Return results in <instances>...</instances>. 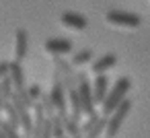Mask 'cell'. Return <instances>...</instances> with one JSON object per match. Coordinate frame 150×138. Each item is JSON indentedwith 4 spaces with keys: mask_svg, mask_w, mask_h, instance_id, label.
<instances>
[{
    "mask_svg": "<svg viewBox=\"0 0 150 138\" xmlns=\"http://www.w3.org/2000/svg\"><path fill=\"white\" fill-rule=\"evenodd\" d=\"M129 89H132V80H129L127 76H119V78L115 80V85L107 91L103 103L99 105V115H101V117H109V115L119 107V103H121L123 99H127Z\"/></svg>",
    "mask_w": 150,
    "mask_h": 138,
    "instance_id": "cell-1",
    "label": "cell"
},
{
    "mask_svg": "<svg viewBox=\"0 0 150 138\" xmlns=\"http://www.w3.org/2000/svg\"><path fill=\"white\" fill-rule=\"evenodd\" d=\"M129 109H132V101H129V99H123V101L119 103V107H117V109L107 117V122H105V132H103L105 138H115V136L119 134L121 124L125 122Z\"/></svg>",
    "mask_w": 150,
    "mask_h": 138,
    "instance_id": "cell-2",
    "label": "cell"
},
{
    "mask_svg": "<svg viewBox=\"0 0 150 138\" xmlns=\"http://www.w3.org/2000/svg\"><path fill=\"white\" fill-rule=\"evenodd\" d=\"M105 23L111 27H121V29H136L140 27L142 19L136 13H127V11H109L105 15Z\"/></svg>",
    "mask_w": 150,
    "mask_h": 138,
    "instance_id": "cell-3",
    "label": "cell"
},
{
    "mask_svg": "<svg viewBox=\"0 0 150 138\" xmlns=\"http://www.w3.org/2000/svg\"><path fill=\"white\" fill-rule=\"evenodd\" d=\"M76 93H78V99H80V109H82V117H88V115L97 113V111H95V101H93V93H91V83L82 78V80H80V85H78V89H76Z\"/></svg>",
    "mask_w": 150,
    "mask_h": 138,
    "instance_id": "cell-4",
    "label": "cell"
},
{
    "mask_svg": "<svg viewBox=\"0 0 150 138\" xmlns=\"http://www.w3.org/2000/svg\"><path fill=\"white\" fill-rule=\"evenodd\" d=\"M60 23H62L64 27L72 29V31H84L86 25H88L86 17H82L80 13H74V11H64V13L60 15Z\"/></svg>",
    "mask_w": 150,
    "mask_h": 138,
    "instance_id": "cell-5",
    "label": "cell"
},
{
    "mask_svg": "<svg viewBox=\"0 0 150 138\" xmlns=\"http://www.w3.org/2000/svg\"><path fill=\"white\" fill-rule=\"evenodd\" d=\"M47 95H50V101H52V107H54L56 115L66 117V91L62 89V85L56 83Z\"/></svg>",
    "mask_w": 150,
    "mask_h": 138,
    "instance_id": "cell-6",
    "label": "cell"
},
{
    "mask_svg": "<svg viewBox=\"0 0 150 138\" xmlns=\"http://www.w3.org/2000/svg\"><path fill=\"white\" fill-rule=\"evenodd\" d=\"M43 50L50 56H62V54H68L72 50V41L64 39V37H52L43 43Z\"/></svg>",
    "mask_w": 150,
    "mask_h": 138,
    "instance_id": "cell-7",
    "label": "cell"
},
{
    "mask_svg": "<svg viewBox=\"0 0 150 138\" xmlns=\"http://www.w3.org/2000/svg\"><path fill=\"white\" fill-rule=\"evenodd\" d=\"M107 91H109V78H107L105 74H101V76H95V80H93V85H91V93H93L95 107L103 103V99H105Z\"/></svg>",
    "mask_w": 150,
    "mask_h": 138,
    "instance_id": "cell-8",
    "label": "cell"
},
{
    "mask_svg": "<svg viewBox=\"0 0 150 138\" xmlns=\"http://www.w3.org/2000/svg\"><path fill=\"white\" fill-rule=\"evenodd\" d=\"M27 31L25 29H19L15 33V41H13V60L15 62H21L25 56H27Z\"/></svg>",
    "mask_w": 150,
    "mask_h": 138,
    "instance_id": "cell-9",
    "label": "cell"
},
{
    "mask_svg": "<svg viewBox=\"0 0 150 138\" xmlns=\"http://www.w3.org/2000/svg\"><path fill=\"white\" fill-rule=\"evenodd\" d=\"M8 78H11V83H13V87H15V93H21V91H25V72H23V68H21V64L19 62H8V74H6Z\"/></svg>",
    "mask_w": 150,
    "mask_h": 138,
    "instance_id": "cell-10",
    "label": "cell"
},
{
    "mask_svg": "<svg viewBox=\"0 0 150 138\" xmlns=\"http://www.w3.org/2000/svg\"><path fill=\"white\" fill-rule=\"evenodd\" d=\"M66 113L70 120L78 122L82 117V109H80V99H78V93L74 89H70L66 93Z\"/></svg>",
    "mask_w": 150,
    "mask_h": 138,
    "instance_id": "cell-11",
    "label": "cell"
},
{
    "mask_svg": "<svg viewBox=\"0 0 150 138\" xmlns=\"http://www.w3.org/2000/svg\"><path fill=\"white\" fill-rule=\"evenodd\" d=\"M117 64V56L115 54H105V56H101L99 60H95V64L91 66V72L95 74V76H101V74H105L109 68H113Z\"/></svg>",
    "mask_w": 150,
    "mask_h": 138,
    "instance_id": "cell-12",
    "label": "cell"
},
{
    "mask_svg": "<svg viewBox=\"0 0 150 138\" xmlns=\"http://www.w3.org/2000/svg\"><path fill=\"white\" fill-rule=\"evenodd\" d=\"M2 113L6 115V124H11L13 128H17L19 130V115H17V109L13 107V103L11 101H4V107H2Z\"/></svg>",
    "mask_w": 150,
    "mask_h": 138,
    "instance_id": "cell-13",
    "label": "cell"
},
{
    "mask_svg": "<svg viewBox=\"0 0 150 138\" xmlns=\"http://www.w3.org/2000/svg\"><path fill=\"white\" fill-rule=\"evenodd\" d=\"M62 122H64V136H66V138H76V136H80V126H78V122L70 120L68 115L62 117Z\"/></svg>",
    "mask_w": 150,
    "mask_h": 138,
    "instance_id": "cell-14",
    "label": "cell"
},
{
    "mask_svg": "<svg viewBox=\"0 0 150 138\" xmlns=\"http://www.w3.org/2000/svg\"><path fill=\"white\" fill-rule=\"evenodd\" d=\"M91 58H93V52H91V50H82V52H78V54L72 56V66L78 68V66H82V64H88Z\"/></svg>",
    "mask_w": 150,
    "mask_h": 138,
    "instance_id": "cell-15",
    "label": "cell"
},
{
    "mask_svg": "<svg viewBox=\"0 0 150 138\" xmlns=\"http://www.w3.org/2000/svg\"><path fill=\"white\" fill-rule=\"evenodd\" d=\"M52 138H64V122L60 115H52Z\"/></svg>",
    "mask_w": 150,
    "mask_h": 138,
    "instance_id": "cell-16",
    "label": "cell"
},
{
    "mask_svg": "<svg viewBox=\"0 0 150 138\" xmlns=\"http://www.w3.org/2000/svg\"><path fill=\"white\" fill-rule=\"evenodd\" d=\"M105 122H107V117H99V122H97L82 138H99V136L105 132Z\"/></svg>",
    "mask_w": 150,
    "mask_h": 138,
    "instance_id": "cell-17",
    "label": "cell"
},
{
    "mask_svg": "<svg viewBox=\"0 0 150 138\" xmlns=\"http://www.w3.org/2000/svg\"><path fill=\"white\" fill-rule=\"evenodd\" d=\"M0 93H2V97H4L6 101L15 95V87H13V83H11V78H8V76L0 78Z\"/></svg>",
    "mask_w": 150,
    "mask_h": 138,
    "instance_id": "cell-18",
    "label": "cell"
},
{
    "mask_svg": "<svg viewBox=\"0 0 150 138\" xmlns=\"http://www.w3.org/2000/svg\"><path fill=\"white\" fill-rule=\"evenodd\" d=\"M0 130H2L4 138H23V134H19V130L13 128L11 124H6L4 120H0Z\"/></svg>",
    "mask_w": 150,
    "mask_h": 138,
    "instance_id": "cell-19",
    "label": "cell"
},
{
    "mask_svg": "<svg viewBox=\"0 0 150 138\" xmlns=\"http://www.w3.org/2000/svg\"><path fill=\"white\" fill-rule=\"evenodd\" d=\"M99 117H101L99 113H93V115H88V117L82 122V126H80V136H84V134H86V132H88V130H91V128H93V126L99 122Z\"/></svg>",
    "mask_w": 150,
    "mask_h": 138,
    "instance_id": "cell-20",
    "label": "cell"
},
{
    "mask_svg": "<svg viewBox=\"0 0 150 138\" xmlns=\"http://www.w3.org/2000/svg\"><path fill=\"white\" fill-rule=\"evenodd\" d=\"M25 93H27V97H29L33 103H37L39 97H41V89H39V85H31L29 89H25Z\"/></svg>",
    "mask_w": 150,
    "mask_h": 138,
    "instance_id": "cell-21",
    "label": "cell"
},
{
    "mask_svg": "<svg viewBox=\"0 0 150 138\" xmlns=\"http://www.w3.org/2000/svg\"><path fill=\"white\" fill-rule=\"evenodd\" d=\"M8 74V62H0V78H4Z\"/></svg>",
    "mask_w": 150,
    "mask_h": 138,
    "instance_id": "cell-22",
    "label": "cell"
},
{
    "mask_svg": "<svg viewBox=\"0 0 150 138\" xmlns=\"http://www.w3.org/2000/svg\"><path fill=\"white\" fill-rule=\"evenodd\" d=\"M0 138H4V134H2V130H0Z\"/></svg>",
    "mask_w": 150,
    "mask_h": 138,
    "instance_id": "cell-23",
    "label": "cell"
},
{
    "mask_svg": "<svg viewBox=\"0 0 150 138\" xmlns=\"http://www.w3.org/2000/svg\"><path fill=\"white\" fill-rule=\"evenodd\" d=\"M76 138H82V136H76Z\"/></svg>",
    "mask_w": 150,
    "mask_h": 138,
    "instance_id": "cell-24",
    "label": "cell"
},
{
    "mask_svg": "<svg viewBox=\"0 0 150 138\" xmlns=\"http://www.w3.org/2000/svg\"><path fill=\"white\" fill-rule=\"evenodd\" d=\"M23 138H27V136H23Z\"/></svg>",
    "mask_w": 150,
    "mask_h": 138,
    "instance_id": "cell-25",
    "label": "cell"
},
{
    "mask_svg": "<svg viewBox=\"0 0 150 138\" xmlns=\"http://www.w3.org/2000/svg\"><path fill=\"white\" fill-rule=\"evenodd\" d=\"M64 138H66V136H64Z\"/></svg>",
    "mask_w": 150,
    "mask_h": 138,
    "instance_id": "cell-26",
    "label": "cell"
}]
</instances>
